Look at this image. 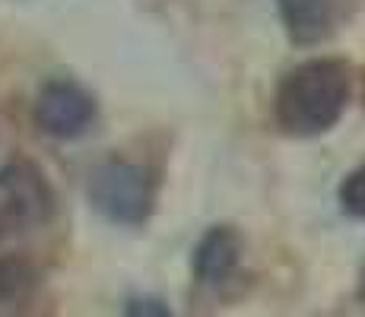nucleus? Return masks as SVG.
I'll return each mask as SVG.
<instances>
[{"label":"nucleus","mask_w":365,"mask_h":317,"mask_svg":"<svg viewBox=\"0 0 365 317\" xmlns=\"http://www.w3.org/2000/svg\"><path fill=\"white\" fill-rule=\"evenodd\" d=\"M349 76L340 61H308L286 73L277 89V121L289 133H321L340 121Z\"/></svg>","instance_id":"f257e3e1"},{"label":"nucleus","mask_w":365,"mask_h":317,"mask_svg":"<svg viewBox=\"0 0 365 317\" xmlns=\"http://www.w3.org/2000/svg\"><path fill=\"white\" fill-rule=\"evenodd\" d=\"M89 203L115 225H143L156 203V185L143 165L102 162L89 175Z\"/></svg>","instance_id":"f03ea898"},{"label":"nucleus","mask_w":365,"mask_h":317,"mask_svg":"<svg viewBox=\"0 0 365 317\" xmlns=\"http://www.w3.org/2000/svg\"><path fill=\"white\" fill-rule=\"evenodd\" d=\"M54 213V194L32 162L0 168V238L38 229Z\"/></svg>","instance_id":"7ed1b4c3"},{"label":"nucleus","mask_w":365,"mask_h":317,"mask_svg":"<svg viewBox=\"0 0 365 317\" xmlns=\"http://www.w3.org/2000/svg\"><path fill=\"white\" fill-rule=\"evenodd\" d=\"M96 118V102L83 86L70 80H51L35 98V121L58 140H73L89 130Z\"/></svg>","instance_id":"20e7f679"},{"label":"nucleus","mask_w":365,"mask_h":317,"mask_svg":"<svg viewBox=\"0 0 365 317\" xmlns=\"http://www.w3.org/2000/svg\"><path fill=\"white\" fill-rule=\"evenodd\" d=\"M242 260V238L229 225H216L194 248V273L203 286H222L238 270Z\"/></svg>","instance_id":"39448f33"},{"label":"nucleus","mask_w":365,"mask_h":317,"mask_svg":"<svg viewBox=\"0 0 365 317\" xmlns=\"http://www.w3.org/2000/svg\"><path fill=\"white\" fill-rule=\"evenodd\" d=\"M279 13L292 38L308 45L331 32L334 0H279Z\"/></svg>","instance_id":"423d86ee"},{"label":"nucleus","mask_w":365,"mask_h":317,"mask_svg":"<svg viewBox=\"0 0 365 317\" xmlns=\"http://www.w3.org/2000/svg\"><path fill=\"white\" fill-rule=\"evenodd\" d=\"M38 273L23 257H0V317H16L29 305Z\"/></svg>","instance_id":"0eeeda50"},{"label":"nucleus","mask_w":365,"mask_h":317,"mask_svg":"<svg viewBox=\"0 0 365 317\" xmlns=\"http://www.w3.org/2000/svg\"><path fill=\"white\" fill-rule=\"evenodd\" d=\"M340 203L349 216L365 219V168H356V172L340 185Z\"/></svg>","instance_id":"6e6552de"},{"label":"nucleus","mask_w":365,"mask_h":317,"mask_svg":"<svg viewBox=\"0 0 365 317\" xmlns=\"http://www.w3.org/2000/svg\"><path fill=\"white\" fill-rule=\"evenodd\" d=\"M124 317H175V314H172V308H168L165 301L153 298V295H140V298L128 301Z\"/></svg>","instance_id":"1a4fd4ad"},{"label":"nucleus","mask_w":365,"mask_h":317,"mask_svg":"<svg viewBox=\"0 0 365 317\" xmlns=\"http://www.w3.org/2000/svg\"><path fill=\"white\" fill-rule=\"evenodd\" d=\"M359 298H362V305H365V266H362V279H359Z\"/></svg>","instance_id":"9d476101"}]
</instances>
